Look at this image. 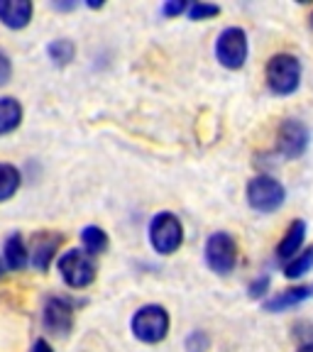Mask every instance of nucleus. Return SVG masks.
<instances>
[{
    "label": "nucleus",
    "mask_w": 313,
    "mask_h": 352,
    "mask_svg": "<svg viewBox=\"0 0 313 352\" xmlns=\"http://www.w3.org/2000/svg\"><path fill=\"white\" fill-rule=\"evenodd\" d=\"M301 81V64L292 54H277L267 64V83L274 94L289 96L299 88Z\"/></svg>",
    "instance_id": "nucleus-1"
},
{
    "label": "nucleus",
    "mask_w": 313,
    "mask_h": 352,
    "mask_svg": "<svg viewBox=\"0 0 313 352\" xmlns=\"http://www.w3.org/2000/svg\"><path fill=\"white\" fill-rule=\"evenodd\" d=\"M30 259V252L28 248H25V242H22V237L17 235H10L6 242V264L10 267V270H22L25 264H28Z\"/></svg>",
    "instance_id": "nucleus-14"
},
{
    "label": "nucleus",
    "mask_w": 313,
    "mask_h": 352,
    "mask_svg": "<svg viewBox=\"0 0 313 352\" xmlns=\"http://www.w3.org/2000/svg\"><path fill=\"white\" fill-rule=\"evenodd\" d=\"M206 259L208 267L218 274H230L237 262V245L228 232H215L206 242Z\"/></svg>",
    "instance_id": "nucleus-7"
},
{
    "label": "nucleus",
    "mask_w": 313,
    "mask_h": 352,
    "mask_svg": "<svg viewBox=\"0 0 313 352\" xmlns=\"http://www.w3.org/2000/svg\"><path fill=\"white\" fill-rule=\"evenodd\" d=\"M20 186V171L10 164H0V201H8Z\"/></svg>",
    "instance_id": "nucleus-17"
},
{
    "label": "nucleus",
    "mask_w": 313,
    "mask_h": 352,
    "mask_svg": "<svg viewBox=\"0 0 313 352\" xmlns=\"http://www.w3.org/2000/svg\"><path fill=\"white\" fill-rule=\"evenodd\" d=\"M169 330V314L162 306H142L132 318V333L142 342L164 340Z\"/></svg>",
    "instance_id": "nucleus-2"
},
{
    "label": "nucleus",
    "mask_w": 313,
    "mask_h": 352,
    "mask_svg": "<svg viewBox=\"0 0 313 352\" xmlns=\"http://www.w3.org/2000/svg\"><path fill=\"white\" fill-rule=\"evenodd\" d=\"M267 289H270V276L267 274H262L257 281H252L250 284V296H262V294H267Z\"/></svg>",
    "instance_id": "nucleus-21"
},
{
    "label": "nucleus",
    "mask_w": 313,
    "mask_h": 352,
    "mask_svg": "<svg viewBox=\"0 0 313 352\" xmlns=\"http://www.w3.org/2000/svg\"><path fill=\"white\" fill-rule=\"evenodd\" d=\"M220 12L218 6H208V3H196V6L188 8V15L191 20H206V17H215Z\"/></svg>",
    "instance_id": "nucleus-20"
},
{
    "label": "nucleus",
    "mask_w": 313,
    "mask_h": 352,
    "mask_svg": "<svg viewBox=\"0 0 313 352\" xmlns=\"http://www.w3.org/2000/svg\"><path fill=\"white\" fill-rule=\"evenodd\" d=\"M0 272H3V264H0Z\"/></svg>",
    "instance_id": "nucleus-26"
},
{
    "label": "nucleus",
    "mask_w": 313,
    "mask_h": 352,
    "mask_svg": "<svg viewBox=\"0 0 313 352\" xmlns=\"http://www.w3.org/2000/svg\"><path fill=\"white\" fill-rule=\"evenodd\" d=\"M308 147V130L303 122L299 120H286L279 130V149L286 157H301Z\"/></svg>",
    "instance_id": "nucleus-8"
},
{
    "label": "nucleus",
    "mask_w": 313,
    "mask_h": 352,
    "mask_svg": "<svg viewBox=\"0 0 313 352\" xmlns=\"http://www.w3.org/2000/svg\"><path fill=\"white\" fill-rule=\"evenodd\" d=\"M50 56L59 66L69 64V61L74 59V44L69 42V39H56V42L50 44Z\"/></svg>",
    "instance_id": "nucleus-19"
},
{
    "label": "nucleus",
    "mask_w": 313,
    "mask_h": 352,
    "mask_svg": "<svg viewBox=\"0 0 313 352\" xmlns=\"http://www.w3.org/2000/svg\"><path fill=\"white\" fill-rule=\"evenodd\" d=\"M59 272L64 281L74 289H83L96 279V264L81 250H69L64 257L59 259Z\"/></svg>",
    "instance_id": "nucleus-5"
},
{
    "label": "nucleus",
    "mask_w": 313,
    "mask_h": 352,
    "mask_svg": "<svg viewBox=\"0 0 313 352\" xmlns=\"http://www.w3.org/2000/svg\"><path fill=\"white\" fill-rule=\"evenodd\" d=\"M81 240H83V248H86L88 254H100V252H105V248H108V235L96 226L86 228V230L81 232Z\"/></svg>",
    "instance_id": "nucleus-16"
},
{
    "label": "nucleus",
    "mask_w": 313,
    "mask_h": 352,
    "mask_svg": "<svg viewBox=\"0 0 313 352\" xmlns=\"http://www.w3.org/2000/svg\"><path fill=\"white\" fill-rule=\"evenodd\" d=\"M61 245V237L59 235H50V232H39L37 237L32 240V248H30V259L37 270H47L54 257L56 248Z\"/></svg>",
    "instance_id": "nucleus-10"
},
{
    "label": "nucleus",
    "mask_w": 313,
    "mask_h": 352,
    "mask_svg": "<svg viewBox=\"0 0 313 352\" xmlns=\"http://www.w3.org/2000/svg\"><path fill=\"white\" fill-rule=\"evenodd\" d=\"M186 10V3H166L164 6V15H182Z\"/></svg>",
    "instance_id": "nucleus-23"
},
{
    "label": "nucleus",
    "mask_w": 313,
    "mask_h": 352,
    "mask_svg": "<svg viewBox=\"0 0 313 352\" xmlns=\"http://www.w3.org/2000/svg\"><path fill=\"white\" fill-rule=\"evenodd\" d=\"M303 237H306V223H303V220L292 223V228L286 230L284 240H281L279 248H277V259H279V262H286V264L292 262V259L296 257L299 250H301Z\"/></svg>",
    "instance_id": "nucleus-12"
},
{
    "label": "nucleus",
    "mask_w": 313,
    "mask_h": 352,
    "mask_svg": "<svg viewBox=\"0 0 313 352\" xmlns=\"http://www.w3.org/2000/svg\"><path fill=\"white\" fill-rule=\"evenodd\" d=\"M215 56L226 69H240L248 59V37L240 28H228L220 32L218 44H215Z\"/></svg>",
    "instance_id": "nucleus-6"
},
{
    "label": "nucleus",
    "mask_w": 313,
    "mask_h": 352,
    "mask_svg": "<svg viewBox=\"0 0 313 352\" xmlns=\"http://www.w3.org/2000/svg\"><path fill=\"white\" fill-rule=\"evenodd\" d=\"M149 240H152V248L160 254L176 252L184 240V228L179 218L171 213H160L149 226Z\"/></svg>",
    "instance_id": "nucleus-3"
},
{
    "label": "nucleus",
    "mask_w": 313,
    "mask_h": 352,
    "mask_svg": "<svg viewBox=\"0 0 313 352\" xmlns=\"http://www.w3.org/2000/svg\"><path fill=\"white\" fill-rule=\"evenodd\" d=\"M311 267H313V248H308V250H303L301 254H296L292 262L286 264L284 276H286V279H299V276L306 274Z\"/></svg>",
    "instance_id": "nucleus-18"
},
{
    "label": "nucleus",
    "mask_w": 313,
    "mask_h": 352,
    "mask_svg": "<svg viewBox=\"0 0 313 352\" xmlns=\"http://www.w3.org/2000/svg\"><path fill=\"white\" fill-rule=\"evenodd\" d=\"M32 17V3L28 0H0V20L12 30L25 28Z\"/></svg>",
    "instance_id": "nucleus-11"
},
{
    "label": "nucleus",
    "mask_w": 313,
    "mask_h": 352,
    "mask_svg": "<svg viewBox=\"0 0 313 352\" xmlns=\"http://www.w3.org/2000/svg\"><path fill=\"white\" fill-rule=\"evenodd\" d=\"M32 352H52V347H50V342L37 340V342H34V347H32Z\"/></svg>",
    "instance_id": "nucleus-24"
},
{
    "label": "nucleus",
    "mask_w": 313,
    "mask_h": 352,
    "mask_svg": "<svg viewBox=\"0 0 313 352\" xmlns=\"http://www.w3.org/2000/svg\"><path fill=\"white\" fill-rule=\"evenodd\" d=\"M284 186L272 176H255L248 184V201L259 213H272L284 204Z\"/></svg>",
    "instance_id": "nucleus-4"
},
{
    "label": "nucleus",
    "mask_w": 313,
    "mask_h": 352,
    "mask_svg": "<svg viewBox=\"0 0 313 352\" xmlns=\"http://www.w3.org/2000/svg\"><path fill=\"white\" fill-rule=\"evenodd\" d=\"M311 296H313V286H296V289H289V292L274 294L270 301L264 303V308L267 311H284V308L299 306V303Z\"/></svg>",
    "instance_id": "nucleus-13"
},
{
    "label": "nucleus",
    "mask_w": 313,
    "mask_h": 352,
    "mask_svg": "<svg viewBox=\"0 0 313 352\" xmlns=\"http://www.w3.org/2000/svg\"><path fill=\"white\" fill-rule=\"evenodd\" d=\"M299 352H313V342H308V345H303Z\"/></svg>",
    "instance_id": "nucleus-25"
},
{
    "label": "nucleus",
    "mask_w": 313,
    "mask_h": 352,
    "mask_svg": "<svg viewBox=\"0 0 313 352\" xmlns=\"http://www.w3.org/2000/svg\"><path fill=\"white\" fill-rule=\"evenodd\" d=\"M22 120V108L15 98H0V135L15 130Z\"/></svg>",
    "instance_id": "nucleus-15"
},
{
    "label": "nucleus",
    "mask_w": 313,
    "mask_h": 352,
    "mask_svg": "<svg viewBox=\"0 0 313 352\" xmlns=\"http://www.w3.org/2000/svg\"><path fill=\"white\" fill-rule=\"evenodd\" d=\"M74 323V311H72V303L64 301V298H50L47 306H44V325L56 333V336H64L69 333Z\"/></svg>",
    "instance_id": "nucleus-9"
},
{
    "label": "nucleus",
    "mask_w": 313,
    "mask_h": 352,
    "mask_svg": "<svg viewBox=\"0 0 313 352\" xmlns=\"http://www.w3.org/2000/svg\"><path fill=\"white\" fill-rule=\"evenodd\" d=\"M12 74V66H10V59L6 54H0V86H6L8 78Z\"/></svg>",
    "instance_id": "nucleus-22"
},
{
    "label": "nucleus",
    "mask_w": 313,
    "mask_h": 352,
    "mask_svg": "<svg viewBox=\"0 0 313 352\" xmlns=\"http://www.w3.org/2000/svg\"><path fill=\"white\" fill-rule=\"evenodd\" d=\"M311 25H313V17H311Z\"/></svg>",
    "instance_id": "nucleus-27"
}]
</instances>
